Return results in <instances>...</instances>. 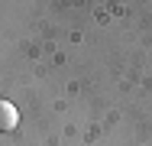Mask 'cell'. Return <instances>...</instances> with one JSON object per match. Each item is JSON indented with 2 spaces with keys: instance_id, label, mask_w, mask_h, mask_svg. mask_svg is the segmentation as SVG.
<instances>
[{
  "instance_id": "obj_1",
  "label": "cell",
  "mask_w": 152,
  "mask_h": 146,
  "mask_svg": "<svg viewBox=\"0 0 152 146\" xmlns=\"http://www.w3.org/2000/svg\"><path fill=\"white\" fill-rule=\"evenodd\" d=\"M16 123H20V111L10 101H0V133H10Z\"/></svg>"
}]
</instances>
